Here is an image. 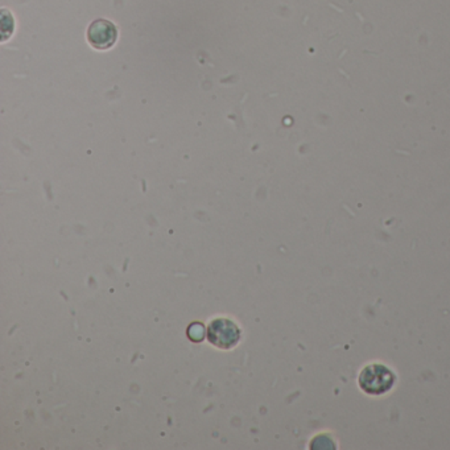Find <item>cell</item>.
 Here are the masks:
<instances>
[{"mask_svg": "<svg viewBox=\"0 0 450 450\" xmlns=\"http://www.w3.org/2000/svg\"><path fill=\"white\" fill-rule=\"evenodd\" d=\"M396 383L395 373L383 363H368L358 375V385L368 396H383Z\"/></svg>", "mask_w": 450, "mask_h": 450, "instance_id": "obj_1", "label": "cell"}, {"mask_svg": "<svg viewBox=\"0 0 450 450\" xmlns=\"http://www.w3.org/2000/svg\"><path fill=\"white\" fill-rule=\"evenodd\" d=\"M206 337L214 348L221 350L234 349L242 338L240 327L230 318H214L206 329Z\"/></svg>", "mask_w": 450, "mask_h": 450, "instance_id": "obj_2", "label": "cell"}, {"mask_svg": "<svg viewBox=\"0 0 450 450\" xmlns=\"http://www.w3.org/2000/svg\"><path fill=\"white\" fill-rule=\"evenodd\" d=\"M86 38L93 48L97 50L110 49L118 40V29L110 20L97 19L88 25Z\"/></svg>", "mask_w": 450, "mask_h": 450, "instance_id": "obj_3", "label": "cell"}, {"mask_svg": "<svg viewBox=\"0 0 450 450\" xmlns=\"http://www.w3.org/2000/svg\"><path fill=\"white\" fill-rule=\"evenodd\" d=\"M187 334L193 342H201L203 338L206 337V329L201 323H193L187 330Z\"/></svg>", "mask_w": 450, "mask_h": 450, "instance_id": "obj_4", "label": "cell"}, {"mask_svg": "<svg viewBox=\"0 0 450 450\" xmlns=\"http://www.w3.org/2000/svg\"><path fill=\"white\" fill-rule=\"evenodd\" d=\"M336 447L337 445L334 444V441L327 435H320V436L313 438L312 445H311V448L313 449H333Z\"/></svg>", "mask_w": 450, "mask_h": 450, "instance_id": "obj_5", "label": "cell"}]
</instances>
